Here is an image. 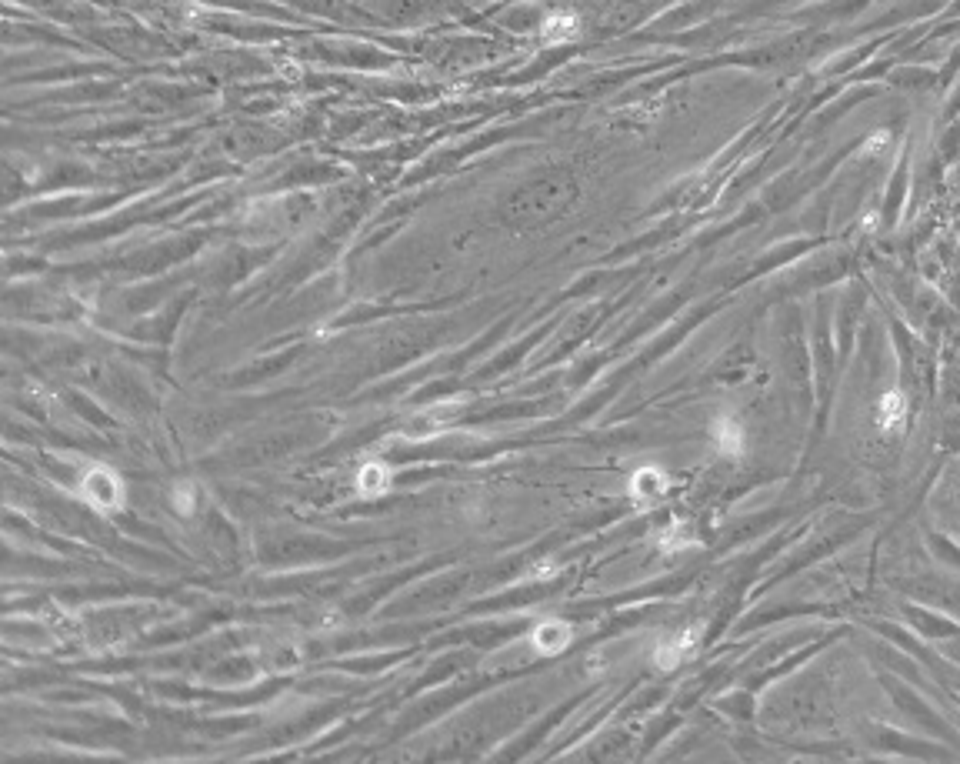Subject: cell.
I'll return each instance as SVG.
<instances>
[{"mask_svg":"<svg viewBox=\"0 0 960 764\" xmlns=\"http://www.w3.org/2000/svg\"><path fill=\"white\" fill-rule=\"evenodd\" d=\"M80 498L100 514H110L124 504V481L117 471H110L107 464H90L80 478Z\"/></svg>","mask_w":960,"mask_h":764,"instance_id":"1","label":"cell"},{"mask_svg":"<svg viewBox=\"0 0 960 764\" xmlns=\"http://www.w3.org/2000/svg\"><path fill=\"white\" fill-rule=\"evenodd\" d=\"M667 491L670 478L660 468H640L630 478V498H634V504H644V508H654L657 501H664Z\"/></svg>","mask_w":960,"mask_h":764,"instance_id":"2","label":"cell"},{"mask_svg":"<svg viewBox=\"0 0 960 764\" xmlns=\"http://www.w3.org/2000/svg\"><path fill=\"white\" fill-rule=\"evenodd\" d=\"M574 641V628H570L567 621L560 618H547L540 621L534 634H530V644H534L537 654H547V658H554V654L567 651V644Z\"/></svg>","mask_w":960,"mask_h":764,"instance_id":"3","label":"cell"},{"mask_svg":"<svg viewBox=\"0 0 960 764\" xmlns=\"http://www.w3.org/2000/svg\"><path fill=\"white\" fill-rule=\"evenodd\" d=\"M710 434H714L717 451L724 454V458H744L747 434H744V428H740L734 418H717L714 424H710Z\"/></svg>","mask_w":960,"mask_h":764,"instance_id":"4","label":"cell"},{"mask_svg":"<svg viewBox=\"0 0 960 764\" xmlns=\"http://www.w3.org/2000/svg\"><path fill=\"white\" fill-rule=\"evenodd\" d=\"M354 484H357L360 498H380V494L390 491V484H394V474H390V468H387L384 461H367L364 468L357 471Z\"/></svg>","mask_w":960,"mask_h":764,"instance_id":"5","label":"cell"},{"mask_svg":"<svg viewBox=\"0 0 960 764\" xmlns=\"http://www.w3.org/2000/svg\"><path fill=\"white\" fill-rule=\"evenodd\" d=\"M697 641H700V634L697 631H684V634H677L674 641H664L657 648V654H654V664L660 671H670V668H677L680 661H687L690 654L697 651Z\"/></svg>","mask_w":960,"mask_h":764,"instance_id":"6","label":"cell"},{"mask_svg":"<svg viewBox=\"0 0 960 764\" xmlns=\"http://www.w3.org/2000/svg\"><path fill=\"white\" fill-rule=\"evenodd\" d=\"M904 421H907V404H904V394L900 391H890V394H884L880 398V404H877V424H880V431H900L904 428Z\"/></svg>","mask_w":960,"mask_h":764,"instance_id":"7","label":"cell"},{"mask_svg":"<svg viewBox=\"0 0 960 764\" xmlns=\"http://www.w3.org/2000/svg\"><path fill=\"white\" fill-rule=\"evenodd\" d=\"M694 544V534H690V528L684 521H677L674 528H667L664 531V548L667 551H677V548H690Z\"/></svg>","mask_w":960,"mask_h":764,"instance_id":"8","label":"cell"},{"mask_svg":"<svg viewBox=\"0 0 960 764\" xmlns=\"http://www.w3.org/2000/svg\"><path fill=\"white\" fill-rule=\"evenodd\" d=\"M174 508H177L180 514H190V508H194V491H190L187 484L174 491Z\"/></svg>","mask_w":960,"mask_h":764,"instance_id":"9","label":"cell"},{"mask_svg":"<svg viewBox=\"0 0 960 764\" xmlns=\"http://www.w3.org/2000/svg\"><path fill=\"white\" fill-rule=\"evenodd\" d=\"M547 27H574V24L560 21V24H547ZM547 37H550V41H557V37H574V34H570V31H554V34H547Z\"/></svg>","mask_w":960,"mask_h":764,"instance_id":"10","label":"cell"}]
</instances>
